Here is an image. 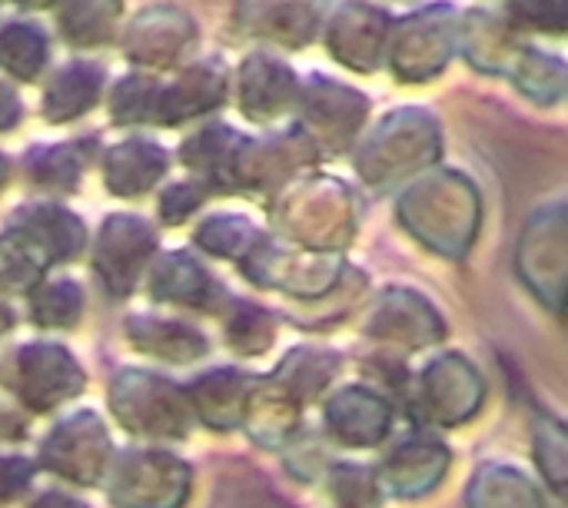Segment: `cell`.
I'll use <instances>...</instances> for the list:
<instances>
[{
  "mask_svg": "<svg viewBox=\"0 0 568 508\" xmlns=\"http://www.w3.org/2000/svg\"><path fill=\"white\" fill-rule=\"evenodd\" d=\"M160 110V90L146 77H126L113 90V116L120 120H150Z\"/></svg>",
  "mask_w": 568,
  "mask_h": 508,
  "instance_id": "8",
  "label": "cell"
},
{
  "mask_svg": "<svg viewBox=\"0 0 568 508\" xmlns=\"http://www.w3.org/2000/svg\"><path fill=\"white\" fill-rule=\"evenodd\" d=\"M166 166V156L160 146L153 143H123L116 150H110V160H106V176H110V190L113 193H123V196H133L140 190H146Z\"/></svg>",
  "mask_w": 568,
  "mask_h": 508,
  "instance_id": "3",
  "label": "cell"
},
{
  "mask_svg": "<svg viewBox=\"0 0 568 508\" xmlns=\"http://www.w3.org/2000/svg\"><path fill=\"white\" fill-rule=\"evenodd\" d=\"M116 13L120 0H63L57 10V23L73 47H97L110 40Z\"/></svg>",
  "mask_w": 568,
  "mask_h": 508,
  "instance_id": "5",
  "label": "cell"
},
{
  "mask_svg": "<svg viewBox=\"0 0 568 508\" xmlns=\"http://www.w3.org/2000/svg\"><path fill=\"white\" fill-rule=\"evenodd\" d=\"M513 20L539 30H566V0H509Z\"/></svg>",
  "mask_w": 568,
  "mask_h": 508,
  "instance_id": "10",
  "label": "cell"
},
{
  "mask_svg": "<svg viewBox=\"0 0 568 508\" xmlns=\"http://www.w3.org/2000/svg\"><path fill=\"white\" fill-rule=\"evenodd\" d=\"M223 96V73L216 67H193L186 70L166 93H160V120H180L196 110L216 106Z\"/></svg>",
  "mask_w": 568,
  "mask_h": 508,
  "instance_id": "4",
  "label": "cell"
},
{
  "mask_svg": "<svg viewBox=\"0 0 568 508\" xmlns=\"http://www.w3.org/2000/svg\"><path fill=\"white\" fill-rule=\"evenodd\" d=\"M17 120H20V103L13 96V90L0 83V130L13 126Z\"/></svg>",
  "mask_w": 568,
  "mask_h": 508,
  "instance_id": "11",
  "label": "cell"
},
{
  "mask_svg": "<svg viewBox=\"0 0 568 508\" xmlns=\"http://www.w3.org/2000/svg\"><path fill=\"white\" fill-rule=\"evenodd\" d=\"M30 173L47 183V186H73L80 166L73 163L70 146H47V150H30Z\"/></svg>",
  "mask_w": 568,
  "mask_h": 508,
  "instance_id": "9",
  "label": "cell"
},
{
  "mask_svg": "<svg viewBox=\"0 0 568 508\" xmlns=\"http://www.w3.org/2000/svg\"><path fill=\"white\" fill-rule=\"evenodd\" d=\"M246 3H250L246 27L260 30L266 20L280 13L283 20L273 40H286V43H306L326 10V0H246Z\"/></svg>",
  "mask_w": 568,
  "mask_h": 508,
  "instance_id": "6",
  "label": "cell"
},
{
  "mask_svg": "<svg viewBox=\"0 0 568 508\" xmlns=\"http://www.w3.org/2000/svg\"><path fill=\"white\" fill-rule=\"evenodd\" d=\"M100 83H103V73H100V67H90V63H70V67L57 70V77L47 83L43 113L50 120L80 116L83 110H90L97 103Z\"/></svg>",
  "mask_w": 568,
  "mask_h": 508,
  "instance_id": "2",
  "label": "cell"
},
{
  "mask_svg": "<svg viewBox=\"0 0 568 508\" xmlns=\"http://www.w3.org/2000/svg\"><path fill=\"white\" fill-rule=\"evenodd\" d=\"M20 3H30V7H43V3H50V0H20Z\"/></svg>",
  "mask_w": 568,
  "mask_h": 508,
  "instance_id": "12",
  "label": "cell"
},
{
  "mask_svg": "<svg viewBox=\"0 0 568 508\" xmlns=\"http://www.w3.org/2000/svg\"><path fill=\"white\" fill-rule=\"evenodd\" d=\"M296 90L293 73L270 60V57H253L243 67V110L253 116H266V113H283L290 106V96Z\"/></svg>",
  "mask_w": 568,
  "mask_h": 508,
  "instance_id": "1",
  "label": "cell"
},
{
  "mask_svg": "<svg viewBox=\"0 0 568 508\" xmlns=\"http://www.w3.org/2000/svg\"><path fill=\"white\" fill-rule=\"evenodd\" d=\"M47 60V37L33 23H7L0 30V67L20 80H33Z\"/></svg>",
  "mask_w": 568,
  "mask_h": 508,
  "instance_id": "7",
  "label": "cell"
}]
</instances>
